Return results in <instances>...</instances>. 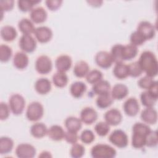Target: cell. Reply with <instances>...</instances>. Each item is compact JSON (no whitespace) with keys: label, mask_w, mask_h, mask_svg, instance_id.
<instances>
[{"label":"cell","mask_w":158,"mask_h":158,"mask_svg":"<svg viewBox=\"0 0 158 158\" xmlns=\"http://www.w3.org/2000/svg\"><path fill=\"white\" fill-rule=\"evenodd\" d=\"M89 71V66L88 64L84 60L77 62L73 68V73L78 78H83L86 77Z\"/></svg>","instance_id":"29"},{"label":"cell","mask_w":158,"mask_h":158,"mask_svg":"<svg viewBox=\"0 0 158 158\" xmlns=\"http://www.w3.org/2000/svg\"><path fill=\"white\" fill-rule=\"evenodd\" d=\"M145 136L142 134L137 133H132L131 136V146L135 149H141L146 146V138Z\"/></svg>","instance_id":"35"},{"label":"cell","mask_w":158,"mask_h":158,"mask_svg":"<svg viewBox=\"0 0 158 158\" xmlns=\"http://www.w3.org/2000/svg\"><path fill=\"white\" fill-rule=\"evenodd\" d=\"M10 107L9 104L6 102H1L0 104V119L1 120H4L7 119L10 114Z\"/></svg>","instance_id":"48"},{"label":"cell","mask_w":158,"mask_h":158,"mask_svg":"<svg viewBox=\"0 0 158 158\" xmlns=\"http://www.w3.org/2000/svg\"><path fill=\"white\" fill-rule=\"evenodd\" d=\"M18 28L23 35H31L34 33L36 28L33 22L27 18H23L19 22Z\"/></svg>","instance_id":"25"},{"label":"cell","mask_w":158,"mask_h":158,"mask_svg":"<svg viewBox=\"0 0 158 158\" xmlns=\"http://www.w3.org/2000/svg\"><path fill=\"white\" fill-rule=\"evenodd\" d=\"M34 34L37 41L41 43L49 42L52 37L51 29L46 26H41L36 28Z\"/></svg>","instance_id":"13"},{"label":"cell","mask_w":158,"mask_h":158,"mask_svg":"<svg viewBox=\"0 0 158 158\" xmlns=\"http://www.w3.org/2000/svg\"><path fill=\"white\" fill-rule=\"evenodd\" d=\"M138 54L137 46L132 44H128L123 45L122 48V59L123 60H130L134 59Z\"/></svg>","instance_id":"30"},{"label":"cell","mask_w":158,"mask_h":158,"mask_svg":"<svg viewBox=\"0 0 158 158\" xmlns=\"http://www.w3.org/2000/svg\"><path fill=\"white\" fill-rule=\"evenodd\" d=\"M117 155L115 148L106 144H98L91 149V156L93 158H113Z\"/></svg>","instance_id":"2"},{"label":"cell","mask_w":158,"mask_h":158,"mask_svg":"<svg viewBox=\"0 0 158 158\" xmlns=\"http://www.w3.org/2000/svg\"><path fill=\"white\" fill-rule=\"evenodd\" d=\"M158 98L154 96L148 90L143 91L140 94V100L143 106L146 107H153Z\"/></svg>","instance_id":"31"},{"label":"cell","mask_w":158,"mask_h":158,"mask_svg":"<svg viewBox=\"0 0 158 158\" xmlns=\"http://www.w3.org/2000/svg\"><path fill=\"white\" fill-rule=\"evenodd\" d=\"M140 68L147 76L154 78L158 73V62L155 54L150 51H143L138 61Z\"/></svg>","instance_id":"1"},{"label":"cell","mask_w":158,"mask_h":158,"mask_svg":"<svg viewBox=\"0 0 158 158\" xmlns=\"http://www.w3.org/2000/svg\"><path fill=\"white\" fill-rule=\"evenodd\" d=\"M128 94V87L122 83L115 84L110 90V95L114 99L121 100Z\"/></svg>","instance_id":"18"},{"label":"cell","mask_w":158,"mask_h":158,"mask_svg":"<svg viewBox=\"0 0 158 158\" xmlns=\"http://www.w3.org/2000/svg\"><path fill=\"white\" fill-rule=\"evenodd\" d=\"M94 59L96 64L104 69L110 68L114 62L110 52L105 51H101L97 52Z\"/></svg>","instance_id":"10"},{"label":"cell","mask_w":158,"mask_h":158,"mask_svg":"<svg viewBox=\"0 0 158 158\" xmlns=\"http://www.w3.org/2000/svg\"><path fill=\"white\" fill-rule=\"evenodd\" d=\"M40 2V1L19 0L17 1V6L20 11L27 12L28 11H31L33 9V7Z\"/></svg>","instance_id":"38"},{"label":"cell","mask_w":158,"mask_h":158,"mask_svg":"<svg viewBox=\"0 0 158 158\" xmlns=\"http://www.w3.org/2000/svg\"><path fill=\"white\" fill-rule=\"evenodd\" d=\"M103 75L102 73L97 69H93L89 71L86 76V80L88 83L94 85L100 80H102Z\"/></svg>","instance_id":"37"},{"label":"cell","mask_w":158,"mask_h":158,"mask_svg":"<svg viewBox=\"0 0 158 158\" xmlns=\"http://www.w3.org/2000/svg\"><path fill=\"white\" fill-rule=\"evenodd\" d=\"M93 93L97 95H102L110 93V83L105 80H101L93 85L92 88Z\"/></svg>","instance_id":"21"},{"label":"cell","mask_w":158,"mask_h":158,"mask_svg":"<svg viewBox=\"0 0 158 158\" xmlns=\"http://www.w3.org/2000/svg\"><path fill=\"white\" fill-rule=\"evenodd\" d=\"M72 64V60L70 56L66 54H62L58 56L55 61V66L57 72H66L70 69Z\"/></svg>","instance_id":"15"},{"label":"cell","mask_w":158,"mask_h":158,"mask_svg":"<svg viewBox=\"0 0 158 158\" xmlns=\"http://www.w3.org/2000/svg\"><path fill=\"white\" fill-rule=\"evenodd\" d=\"M94 130L99 136H105L110 131V125L106 122H99L95 125Z\"/></svg>","instance_id":"41"},{"label":"cell","mask_w":158,"mask_h":158,"mask_svg":"<svg viewBox=\"0 0 158 158\" xmlns=\"http://www.w3.org/2000/svg\"><path fill=\"white\" fill-rule=\"evenodd\" d=\"M158 138L156 130H151L146 138V146L149 148H154L157 146Z\"/></svg>","instance_id":"44"},{"label":"cell","mask_w":158,"mask_h":158,"mask_svg":"<svg viewBox=\"0 0 158 158\" xmlns=\"http://www.w3.org/2000/svg\"><path fill=\"white\" fill-rule=\"evenodd\" d=\"M98 115L96 110L91 107H84L80 112V120L86 125L93 123L98 118Z\"/></svg>","instance_id":"14"},{"label":"cell","mask_w":158,"mask_h":158,"mask_svg":"<svg viewBox=\"0 0 158 158\" xmlns=\"http://www.w3.org/2000/svg\"><path fill=\"white\" fill-rule=\"evenodd\" d=\"M64 139L69 144H73L76 143L78 139V136L77 132H73L70 131H67L65 132Z\"/></svg>","instance_id":"49"},{"label":"cell","mask_w":158,"mask_h":158,"mask_svg":"<svg viewBox=\"0 0 158 158\" xmlns=\"http://www.w3.org/2000/svg\"><path fill=\"white\" fill-rule=\"evenodd\" d=\"M62 3V1L60 0H47L45 1L46 7L51 11H55L57 10Z\"/></svg>","instance_id":"50"},{"label":"cell","mask_w":158,"mask_h":158,"mask_svg":"<svg viewBox=\"0 0 158 158\" xmlns=\"http://www.w3.org/2000/svg\"><path fill=\"white\" fill-rule=\"evenodd\" d=\"M9 106L10 111L15 115H20L25 106V100L20 94H12L9 99Z\"/></svg>","instance_id":"4"},{"label":"cell","mask_w":158,"mask_h":158,"mask_svg":"<svg viewBox=\"0 0 158 158\" xmlns=\"http://www.w3.org/2000/svg\"><path fill=\"white\" fill-rule=\"evenodd\" d=\"M85 152V147L82 144L77 143L72 144L70 151V154L71 157L73 158H80L84 156Z\"/></svg>","instance_id":"42"},{"label":"cell","mask_w":158,"mask_h":158,"mask_svg":"<svg viewBox=\"0 0 158 158\" xmlns=\"http://www.w3.org/2000/svg\"><path fill=\"white\" fill-rule=\"evenodd\" d=\"M17 36V32L12 26L5 25L1 29V36L5 41H12L16 38Z\"/></svg>","instance_id":"28"},{"label":"cell","mask_w":158,"mask_h":158,"mask_svg":"<svg viewBox=\"0 0 158 158\" xmlns=\"http://www.w3.org/2000/svg\"><path fill=\"white\" fill-rule=\"evenodd\" d=\"M14 147L13 140L7 136H2L0 138V154H6L10 152Z\"/></svg>","instance_id":"32"},{"label":"cell","mask_w":158,"mask_h":158,"mask_svg":"<svg viewBox=\"0 0 158 158\" xmlns=\"http://www.w3.org/2000/svg\"><path fill=\"white\" fill-rule=\"evenodd\" d=\"M151 131L148 124L141 122L135 123L132 127V133H137L147 136Z\"/></svg>","instance_id":"40"},{"label":"cell","mask_w":158,"mask_h":158,"mask_svg":"<svg viewBox=\"0 0 158 158\" xmlns=\"http://www.w3.org/2000/svg\"><path fill=\"white\" fill-rule=\"evenodd\" d=\"M54 85L57 88H64L68 83V77L65 72H57L52 77Z\"/></svg>","instance_id":"34"},{"label":"cell","mask_w":158,"mask_h":158,"mask_svg":"<svg viewBox=\"0 0 158 158\" xmlns=\"http://www.w3.org/2000/svg\"><path fill=\"white\" fill-rule=\"evenodd\" d=\"M19 44L24 52H33L36 48V41L31 35H22L19 41Z\"/></svg>","instance_id":"8"},{"label":"cell","mask_w":158,"mask_h":158,"mask_svg":"<svg viewBox=\"0 0 158 158\" xmlns=\"http://www.w3.org/2000/svg\"><path fill=\"white\" fill-rule=\"evenodd\" d=\"M65 132V131L61 126L58 125H53L48 129L47 135L51 139L59 141L64 139Z\"/></svg>","instance_id":"23"},{"label":"cell","mask_w":158,"mask_h":158,"mask_svg":"<svg viewBox=\"0 0 158 158\" xmlns=\"http://www.w3.org/2000/svg\"><path fill=\"white\" fill-rule=\"evenodd\" d=\"M87 2L89 3L91 6L99 7L101 6L102 1H87Z\"/></svg>","instance_id":"52"},{"label":"cell","mask_w":158,"mask_h":158,"mask_svg":"<svg viewBox=\"0 0 158 158\" xmlns=\"http://www.w3.org/2000/svg\"><path fill=\"white\" fill-rule=\"evenodd\" d=\"M130 41L131 44L138 46L142 45L143 43H145L146 40L138 31L136 30L131 34L130 37Z\"/></svg>","instance_id":"46"},{"label":"cell","mask_w":158,"mask_h":158,"mask_svg":"<svg viewBox=\"0 0 158 158\" xmlns=\"http://www.w3.org/2000/svg\"><path fill=\"white\" fill-rule=\"evenodd\" d=\"M87 87L85 83L82 81H75L72 83L70 87V93L75 98H81L86 91Z\"/></svg>","instance_id":"26"},{"label":"cell","mask_w":158,"mask_h":158,"mask_svg":"<svg viewBox=\"0 0 158 158\" xmlns=\"http://www.w3.org/2000/svg\"><path fill=\"white\" fill-rule=\"evenodd\" d=\"M44 114L43 105L38 101L30 103L26 110V117L31 122H36L42 118Z\"/></svg>","instance_id":"3"},{"label":"cell","mask_w":158,"mask_h":158,"mask_svg":"<svg viewBox=\"0 0 158 158\" xmlns=\"http://www.w3.org/2000/svg\"><path fill=\"white\" fill-rule=\"evenodd\" d=\"M80 139L84 144H89L94 141L95 135L91 130L86 129L81 133Z\"/></svg>","instance_id":"43"},{"label":"cell","mask_w":158,"mask_h":158,"mask_svg":"<svg viewBox=\"0 0 158 158\" xmlns=\"http://www.w3.org/2000/svg\"><path fill=\"white\" fill-rule=\"evenodd\" d=\"M12 56V48L7 44L0 46V60L2 62H8Z\"/></svg>","instance_id":"39"},{"label":"cell","mask_w":158,"mask_h":158,"mask_svg":"<svg viewBox=\"0 0 158 158\" xmlns=\"http://www.w3.org/2000/svg\"><path fill=\"white\" fill-rule=\"evenodd\" d=\"M136 31H138L146 40L152 39L156 35V28L151 22L143 20L139 23Z\"/></svg>","instance_id":"7"},{"label":"cell","mask_w":158,"mask_h":158,"mask_svg":"<svg viewBox=\"0 0 158 158\" xmlns=\"http://www.w3.org/2000/svg\"><path fill=\"white\" fill-rule=\"evenodd\" d=\"M122 48L123 45L121 44H116L114 45L110 50V55L113 62L116 63L123 62L122 59Z\"/></svg>","instance_id":"36"},{"label":"cell","mask_w":158,"mask_h":158,"mask_svg":"<svg viewBox=\"0 0 158 158\" xmlns=\"http://www.w3.org/2000/svg\"><path fill=\"white\" fill-rule=\"evenodd\" d=\"M140 117L142 121L149 125H154L157 121V112L153 107H146L142 110Z\"/></svg>","instance_id":"16"},{"label":"cell","mask_w":158,"mask_h":158,"mask_svg":"<svg viewBox=\"0 0 158 158\" xmlns=\"http://www.w3.org/2000/svg\"><path fill=\"white\" fill-rule=\"evenodd\" d=\"M113 74L119 80H123L127 78L129 76V71L128 65L123 62L116 63L113 70Z\"/></svg>","instance_id":"27"},{"label":"cell","mask_w":158,"mask_h":158,"mask_svg":"<svg viewBox=\"0 0 158 158\" xmlns=\"http://www.w3.org/2000/svg\"><path fill=\"white\" fill-rule=\"evenodd\" d=\"M128 71H129V76L131 77H133V78L138 77L143 73V71L140 68L138 61L133 62L130 64L129 65H128Z\"/></svg>","instance_id":"45"},{"label":"cell","mask_w":158,"mask_h":158,"mask_svg":"<svg viewBox=\"0 0 158 158\" xmlns=\"http://www.w3.org/2000/svg\"><path fill=\"white\" fill-rule=\"evenodd\" d=\"M48 128L46 125L41 122L33 123L30 127L31 135L36 138H41L48 134Z\"/></svg>","instance_id":"22"},{"label":"cell","mask_w":158,"mask_h":158,"mask_svg":"<svg viewBox=\"0 0 158 158\" xmlns=\"http://www.w3.org/2000/svg\"><path fill=\"white\" fill-rule=\"evenodd\" d=\"M35 89L40 94H46L51 89V83L46 78H41L38 79L35 83Z\"/></svg>","instance_id":"20"},{"label":"cell","mask_w":158,"mask_h":158,"mask_svg":"<svg viewBox=\"0 0 158 158\" xmlns=\"http://www.w3.org/2000/svg\"><path fill=\"white\" fill-rule=\"evenodd\" d=\"M52 69V63L50 57L46 55L39 56L35 62V69L40 74L49 73Z\"/></svg>","instance_id":"6"},{"label":"cell","mask_w":158,"mask_h":158,"mask_svg":"<svg viewBox=\"0 0 158 158\" xmlns=\"http://www.w3.org/2000/svg\"><path fill=\"white\" fill-rule=\"evenodd\" d=\"M15 154L19 158H33L36 155V149L31 144L21 143L16 147Z\"/></svg>","instance_id":"9"},{"label":"cell","mask_w":158,"mask_h":158,"mask_svg":"<svg viewBox=\"0 0 158 158\" xmlns=\"http://www.w3.org/2000/svg\"><path fill=\"white\" fill-rule=\"evenodd\" d=\"M30 20L35 23H41L46 21L48 14L46 10L42 7L33 8L30 13Z\"/></svg>","instance_id":"17"},{"label":"cell","mask_w":158,"mask_h":158,"mask_svg":"<svg viewBox=\"0 0 158 158\" xmlns=\"http://www.w3.org/2000/svg\"><path fill=\"white\" fill-rule=\"evenodd\" d=\"M109 140L112 144L118 148H125L128 144L127 135L120 129L114 130L109 135Z\"/></svg>","instance_id":"5"},{"label":"cell","mask_w":158,"mask_h":158,"mask_svg":"<svg viewBox=\"0 0 158 158\" xmlns=\"http://www.w3.org/2000/svg\"><path fill=\"white\" fill-rule=\"evenodd\" d=\"M114 101V99L110 95V93L107 94L99 95L96 100V106L101 109H106L110 106Z\"/></svg>","instance_id":"33"},{"label":"cell","mask_w":158,"mask_h":158,"mask_svg":"<svg viewBox=\"0 0 158 158\" xmlns=\"http://www.w3.org/2000/svg\"><path fill=\"white\" fill-rule=\"evenodd\" d=\"M29 59L25 52H17L15 54L13 57V65L14 66L19 70L25 69L28 65Z\"/></svg>","instance_id":"19"},{"label":"cell","mask_w":158,"mask_h":158,"mask_svg":"<svg viewBox=\"0 0 158 158\" xmlns=\"http://www.w3.org/2000/svg\"><path fill=\"white\" fill-rule=\"evenodd\" d=\"M154 81H155V80L154 79H152V77L146 75V76L141 78L138 81V85L139 86V88L146 89V90H148L151 87V86L153 85Z\"/></svg>","instance_id":"47"},{"label":"cell","mask_w":158,"mask_h":158,"mask_svg":"<svg viewBox=\"0 0 158 158\" xmlns=\"http://www.w3.org/2000/svg\"><path fill=\"white\" fill-rule=\"evenodd\" d=\"M123 108L127 115L134 117L137 115L139 110V102L135 98H129L123 103Z\"/></svg>","instance_id":"11"},{"label":"cell","mask_w":158,"mask_h":158,"mask_svg":"<svg viewBox=\"0 0 158 158\" xmlns=\"http://www.w3.org/2000/svg\"><path fill=\"white\" fill-rule=\"evenodd\" d=\"M52 155L51 153L48 151H44L41 152V154L39 155V157H51Z\"/></svg>","instance_id":"53"},{"label":"cell","mask_w":158,"mask_h":158,"mask_svg":"<svg viewBox=\"0 0 158 158\" xmlns=\"http://www.w3.org/2000/svg\"><path fill=\"white\" fill-rule=\"evenodd\" d=\"M14 1L13 0H1L0 8L2 12H7L11 10L14 7Z\"/></svg>","instance_id":"51"},{"label":"cell","mask_w":158,"mask_h":158,"mask_svg":"<svg viewBox=\"0 0 158 158\" xmlns=\"http://www.w3.org/2000/svg\"><path fill=\"white\" fill-rule=\"evenodd\" d=\"M105 122L111 126H117L122 120V115L120 111L115 108L108 110L104 115Z\"/></svg>","instance_id":"12"},{"label":"cell","mask_w":158,"mask_h":158,"mask_svg":"<svg viewBox=\"0 0 158 158\" xmlns=\"http://www.w3.org/2000/svg\"><path fill=\"white\" fill-rule=\"evenodd\" d=\"M64 124L68 131L73 132H78L82 127V122L80 118L74 116H70L66 118Z\"/></svg>","instance_id":"24"}]
</instances>
